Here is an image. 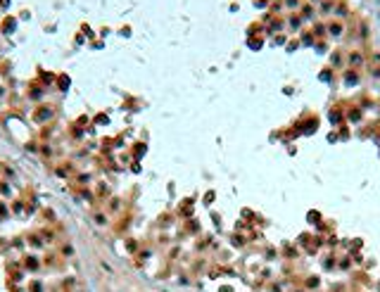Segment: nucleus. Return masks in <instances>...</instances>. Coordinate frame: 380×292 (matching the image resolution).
<instances>
[{
	"label": "nucleus",
	"instance_id": "obj_1",
	"mask_svg": "<svg viewBox=\"0 0 380 292\" xmlns=\"http://www.w3.org/2000/svg\"><path fill=\"white\" fill-rule=\"evenodd\" d=\"M52 114H55V109H52V107H38V109H36V114H33V119H36L38 124H41V121L45 124L48 119H52Z\"/></svg>",
	"mask_w": 380,
	"mask_h": 292
},
{
	"label": "nucleus",
	"instance_id": "obj_2",
	"mask_svg": "<svg viewBox=\"0 0 380 292\" xmlns=\"http://www.w3.org/2000/svg\"><path fill=\"white\" fill-rule=\"evenodd\" d=\"M24 266H29V268H36L38 261H36V259H26V261H24Z\"/></svg>",
	"mask_w": 380,
	"mask_h": 292
},
{
	"label": "nucleus",
	"instance_id": "obj_3",
	"mask_svg": "<svg viewBox=\"0 0 380 292\" xmlns=\"http://www.w3.org/2000/svg\"><path fill=\"white\" fill-rule=\"evenodd\" d=\"M31 292H41V283H38V280L31 283Z\"/></svg>",
	"mask_w": 380,
	"mask_h": 292
},
{
	"label": "nucleus",
	"instance_id": "obj_4",
	"mask_svg": "<svg viewBox=\"0 0 380 292\" xmlns=\"http://www.w3.org/2000/svg\"><path fill=\"white\" fill-rule=\"evenodd\" d=\"M95 221H98V223H107V219H105L102 214H98V216H95Z\"/></svg>",
	"mask_w": 380,
	"mask_h": 292
}]
</instances>
